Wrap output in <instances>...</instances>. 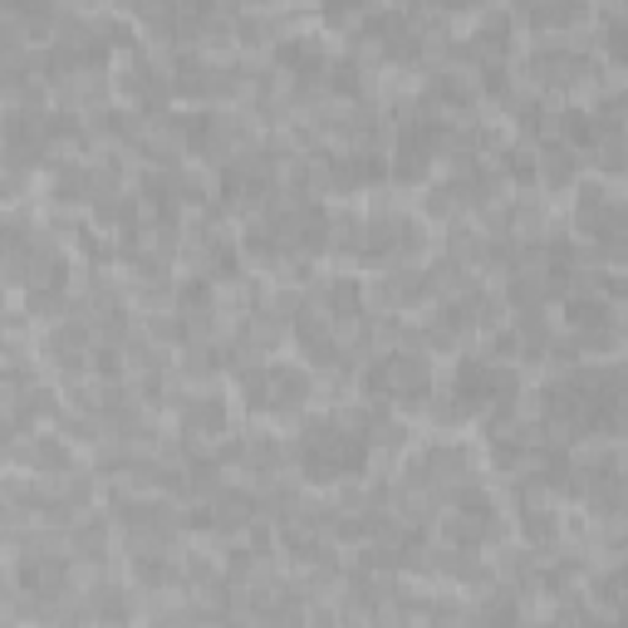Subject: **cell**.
Segmentation results:
<instances>
[{
    "label": "cell",
    "mask_w": 628,
    "mask_h": 628,
    "mask_svg": "<svg viewBox=\"0 0 628 628\" xmlns=\"http://www.w3.org/2000/svg\"><path fill=\"white\" fill-rule=\"evenodd\" d=\"M295 461H300L305 481L329 486L343 477H363L373 461V447L363 432L349 428L343 412H319V418H310L300 428V437H295Z\"/></svg>",
    "instance_id": "6da1fadb"
},
{
    "label": "cell",
    "mask_w": 628,
    "mask_h": 628,
    "mask_svg": "<svg viewBox=\"0 0 628 628\" xmlns=\"http://www.w3.org/2000/svg\"><path fill=\"white\" fill-rule=\"evenodd\" d=\"M369 402H402V408H432V363L412 349H388L363 369Z\"/></svg>",
    "instance_id": "7a4b0ae2"
},
{
    "label": "cell",
    "mask_w": 628,
    "mask_h": 628,
    "mask_svg": "<svg viewBox=\"0 0 628 628\" xmlns=\"http://www.w3.org/2000/svg\"><path fill=\"white\" fill-rule=\"evenodd\" d=\"M236 388L251 412L286 418V412H300L310 398V373L295 363H246V369H236Z\"/></svg>",
    "instance_id": "3957f363"
},
{
    "label": "cell",
    "mask_w": 628,
    "mask_h": 628,
    "mask_svg": "<svg viewBox=\"0 0 628 628\" xmlns=\"http://www.w3.org/2000/svg\"><path fill=\"white\" fill-rule=\"evenodd\" d=\"M530 74H536L545 89H570V84H579V79H595V59L570 50V44L540 40L536 50H530Z\"/></svg>",
    "instance_id": "277c9868"
},
{
    "label": "cell",
    "mask_w": 628,
    "mask_h": 628,
    "mask_svg": "<svg viewBox=\"0 0 628 628\" xmlns=\"http://www.w3.org/2000/svg\"><path fill=\"white\" fill-rule=\"evenodd\" d=\"M16 579L34 599H59L69 589V560L64 555H50V550H30V555H20Z\"/></svg>",
    "instance_id": "5b68a950"
},
{
    "label": "cell",
    "mask_w": 628,
    "mask_h": 628,
    "mask_svg": "<svg viewBox=\"0 0 628 628\" xmlns=\"http://www.w3.org/2000/svg\"><path fill=\"white\" fill-rule=\"evenodd\" d=\"M295 343L300 353L315 363V369H335L339 363V335H335V319L329 315H315V310H300L295 315Z\"/></svg>",
    "instance_id": "8992f818"
},
{
    "label": "cell",
    "mask_w": 628,
    "mask_h": 628,
    "mask_svg": "<svg viewBox=\"0 0 628 628\" xmlns=\"http://www.w3.org/2000/svg\"><path fill=\"white\" fill-rule=\"evenodd\" d=\"M118 89L128 93V99H138L143 103V109H158L162 99H168V74H162L158 64H152V59L143 54V50H133V59H128L123 69H118Z\"/></svg>",
    "instance_id": "52a82bcc"
},
{
    "label": "cell",
    "mask_w": 628,
    "mask_h": 628,
    "mask_svg": "<svg viewBox=\"0 0 628 628\" xmlns=\"http://www.w3.org/2000/svg\"><path fill=\"white\" fill-rule=\"evenodd\" d=\"M276 64L290 69L295 79H319V74H329V54H325V44H319L315 34H286V40L276 44Z\"/></svg>",
    "instance_id": "ba28073f"
},
{
    "label": "cell",
    "mask_w": 628,
    "mask_h": 628,
    "mask_svg": "<svg viewBox=\"0 0 628 628\" xmlns=\"http://www.w3.org/2000/svg\"><path fill=\"white\" fill-rule=\"evenodd\" d=\"M84 343H89V325L79 319H64L44 335V353L59 363V369H84Z\"/></svg>",
    "instance_id": "9c48e42d"
},
{
    "label": "cell",
    "mask_w": 628,
    "mask_h": 628,
    "mask_svg": "<svg viewBox=\"0 0 628 628\" xmlns=\"http://www.w3.org/2000/svg\"><path fill=\"white\" fill-rule=\"evenodd\" d=\"M182 428L201 437H221L227 432V398L221 393H197L182 402Z\"/></svg>",
    "instance_id": "30bf717a"
},
{
    "label": "cell",
    "mask_w": 628,
    "mask_h": 628,
    "mask_svg": "<svg viewBox=\"0 0 628 628\" xmlns=\"http://www.w3.org/2000/svg\"><path fill=\"white\" fill-rule=\"evenodd\" d=\"M432 295L428 270H393V276L378 280V300L393 305V310H408V305H422Z\"/></svg>",
    "instance_id": "8fae6325"
},
{
    "label": "cell",
    "mask_w": 628,
    "mask_h": 628,
    "mask_svg": "<svg viewBox=\"0 0 628 628\" xmlns=\"http://www.w3.org/2000/svg\"><path fill=\"white\" fill-rule=\"evenodd\" d=\"M540 152V182L550 187V192H560V187H570V182H579V158H575V148L570 143H540L536 148Z\"/></svg>",
    "instance_id": "7c38bea8"
},
{
    "label": "cell",
    "mask_w": 628,
    "mask_h": 628,
    "mask_svg": "<svg viewBox=\"0 0 628 628\" xmlns=\"http://www.w3.org/2000/svg\"><path fill=\"white\" fill-rule=\"evenodd\" d=\"M211 310H217V295H211V280H207V276H187L182 286H177V315H182L187 325L207 329V325H211Z\"/></svg>",
    "instance_id": "4fadbf2b"
},
{
    "label": "cell",
    "mask_w": 628,
    "mask_h": 628,
    "mask_svg": "<svg viewBox=\"0 0 628 628\" xmlns=\"http://www.w3.org/2000/svg\"><path fill=\"white\" fill-rule=\"evenodd\" d=\"M545 300H550L545 270H511V280H506V305H511L516 315H540Z\"/></svg>",
    "instance_id": "5bb4252c"
},
{
    "label": "cell",
    "mask_w": 628,
    "mask_h": 628,
    "mask_svg": "<svg viewBox=\"0 0 628 628\" xmlns=\"http://www.w3.org/2000/svg\"><path fill=\"white\" fill-rule=\"evenodd\" d=\"M565 315H570L575 335H589V329H609V295L599 290H575L570 300H565Z\"/></svg>",
    "instance_id": "9a60e30c"
},
{
    "label": "cell",
    "mask_w": 628,
    "mask_h": 628,
    "mask_svg": "<svg viewBox=\"0 0 628 628\" xmlns=\"http://www.w3.org/2000/svg\"><path fill=\"white\" fill-rule=\"evenodd\" d=\"M211 516H217V530H241L256 520V496L251 491H231V486H221L217 496H211Z\"/></svg>",
    "instance_id": "2e32d148"
},
{
    "label": "cell",
    "mask_w": 628,
    "mask_h": 628,
    "mask_svg": "<svg viewBox=\"0 0 628 628\" xmlns=\"http://www.w3.org/2000/svg\"><path fill=\"white\" fill-rule=\"evenodd\" d=\"M516 520H520V530H526V540L540 545V550H550V545L560 540V516H555L545 501H536V496H526V501H520V516Z\"/></svg>",
    "instance_id": "e0dca14e"
},
{
    "label": "cell",
    "mask_w": 628,
    "mask_h": 628,
    "mask_svg": "<svg viewBox=\"0 0 628 628\" xmlns=\"http://www.w3.org/2000/svg\"><path fill=\"white\" fill-rule=\"evenodd\" d=\"M325 315L329 319H343V325H349V319H363V286L353 276H335L325 286Z\"/></svg>",
    "instance_id": "ac0fdd59"
},
{
    "label": "cell",
    "mask_w": 628,
    "mask_h": 628,
    "mask_svg": "<svg viewBox=\"0 0 628 628\" xmlns=\"http://www.w3.org/2000/svg\"><path fill=\"white\" fill-rule=\"evenodd\" d=\"M471 99H477V84H471L467 74H452V69H442V74L428 79V103H447V109H471Z\"/></svg>",
    "instance_id": "d6986e66"
},
{
    "label": "cell",
    "mask_w": 628,
    "mask_h": 628,
    "mask_svg": "<svg viewBox=\"0 0 628 628\" xmlns=\"http://www.w3.org/2000/svg\"><path fill=\"white\" fill-rule=\"evenodd\" d=\"M93 217H99L103 227H123V236H138V197L103 192L99 201H93Z\"/></svg>",
    "instance_id": "ffe728a7"
},
{
    "label": "cell",
    "mask_w": 628,
    "mask_h": 628,
    "mask_svg": "<svg viewBox=\"0 0 628 628\" xmlns=\"http://www.w3.org/2000/svg\"><path fill=\"white\" fill-rule=\"evenodd\" d=\"M128 614H133V609H128V595H123L118 585H93V589H89V619L123 628Z\"/></svg>",
    "instance_id": "44dd1931"
},
{
    "label": "cell",
    "mask_w": 628,
    "mask_h": 628,
    "mask_svg": "<svg viewBox=\"0 0 628 628\" xmlns=\"http://www.w3.org/2000/svg\"><path fill=\"white\" fill-rule=\"evenodd\" d=\"M74 555H79V560H89V565L109 560V520H103V516L79 520V526H74Z\"/></svg>",
    "instance_id": "7402d4cb"
},
{
    "label": "cell",
    "mask_w": 628,
    "mask_h": 628,
    "mask_svg": "<svg viewBox=\"0 0 628 628\" xmlns=\"http://www.w3.org/2000/svg\"><path fill=\"white\" fill-rule=\"evenodd\" d=\"M26 457H30L34 471H50V477H59V471H74V457H69V447L59 442V437H50V432L34 437V447H30Z\"/></svg>",
    "instance_id": "603a6c76"
},
{
    "label": "cell",
    "mask_w": 628,
    "mask_h": 628,
    "mask_svg": "<svg viewBox=\"0 0 628 628\" xmlns=\"http://www.w3.org/2000/svg\"><path fill=\"white\" fill-rule=\"evenodd\" d=\"M432 565L437 570H447L452 579H461V585H486V579H491L486 575V565L477 560V550H442Z\"/></svg>",
    "instance_id": "cb8c5ba5"
},
{
    "label": "cell",
    "mask_w": 628,
    "mask_h": 628,
    "mask_svg": "<svg viewBox=\"0 0 628 628\" xmlns=\"http://www.w3.org/2000/svg\"><path fill=\"white\" fill-rule=\"evenodd\" d=\"M501 172L511 177V182H520V187H536V182H540V152L526 148V143L506 148V152H501Z\"/></svg>",
    "instance_id": "d4e9b609"
},
{
    "label": "cell",
    "mask_w": 628,
    "mask_h": 628,
    "mask_svg": "<svg viewBox=\"0 0 628 628\" xmlns=\"http://www.w3.org/2000/svg\"><path fill=\"white\" fill-rule=\"evenodd\" d=\"M516 599H511V589H491V595L481 599V609H477V628H516Z\"/></svg>",
    "instance_id": "484cf974"
},
{
    "label": "cell",
    "mask_w": 628,
    "mask_h": 628,
    "mask_svg": "<svg viewBox=\"0 0 628 628\" xmlns=\"http://www.w3.org/2000/svg\"><path fill=\"white\" fill-rule=\"evenodd\" d=\"M589 10L585 6H530L526 10V20L536 30H570V26H579Z\"/></svg>",
    "instance_id": "4316f807"
},
{
    "label": "cell",
    "mask_w": 628,
    "mask_h": 628,
    "mask_svg": "<svg viewBox=\"0 0 628 628\" xmlns=\"http://www.w3.org/2000/svg\"><path fill=\"white\" fill-rule=\"evenodd\" d=\"M133 575L143 579L148 589H158V585H172L177 570H172V560L162 550H133Z\"/></svg>",
    "instance_id": "83f0119b"
},
{
    "label": "cell",
    "mask_w": 628,
    "mask_h": 628,
    "mask_svg": "<svg viewBox=\"0 0 628 628\" xmlns=\"http://www.w3.org/2000/svg\"><path fill=\"white\" fill-rule=\"evenodd\" d=\"M604 50H609V59L628 64V10H609L604 16Z\"/></svg>",
    "instance_id": "f1b7e54d"
},
{
    "label": "cell",
    "mask_w": 628,
    "mask_h": 628,
    "mask_svg": "<svg viewBox=\"0 0 628 628\" xmlns=\"http://www.w3.org/2000/svg\"><path fill=\"white\" fill-rule=\"evenodd\" d=\"M329 89H335L339 99H353V93L363 89V69L353 64V59H335V64H329Z\"/></svg>",
    "instance_id": "f546056e"
},
{
    "label": "cell",
    "mask_w": 628,
    "mask_h": 628,
    "mask_svg": "<svg viewBox=\"0 0 628 628\" xmlns=\"http://www.w3.org/2000/svg\"><path fill=\"white\" fill-rule=\"evenodd\" d=\"M246 461H251L256 471H276L280 467V442L276 437H266V432L251 437V442H246Z\"/></svg>",
    "instance_id": "4dcf8cb0"
},
{
    "label": "cell",
    "mask_w": 628,
    "mask_h": 628,
    "mask_svg": "<svg viewBox=\"0 0 628 628\" xmlns=\"http://www.w3.org/2000/svg\"><path fill=\"white\" fill-rule=\"evenodd\" d=\"M595 595H599L604 604H624V609H628V565H619V570L604 575L599 585H595Z\"/></svg>",
    "instance_id": "1f68e13d"
},
{
    "label": "cell",
    "mask_w": 628,
    "mask_h": 628,
    "mask_svg": "<svg viewBox=\"0 0 628 628\" xmlns=\"http://www.w3.org/2000/svg\"><path fill=\"white\" fill-rule=\"evenodd\" d=\"M457 207H461V197H457V187H452V182L432 187V192H428V201H422V211H428V217H452Z\"/></svg>",
    "instance_id": "d6a6232c"
},
{
    "label": "cell",
    "mask_w": 628,
    "mask_h": 628,
    "mask_svg": "<svg viewBox=\"0 0 628 628\" xmlns=\"http://www.w3.org/2000/svg\"><path fill=\"white\" fill-rule=\"evenodd\" d=\"M481 89L491 93V99H511V93H506V64H481Z\"/></svg>",
    "instance_id": "836d02e7"
},
{
    "label": "cell",
    "mask_w": 628,
    "mask_h": 628,
    "mask_svg": "<svg viewBox=\"0 0 628 628\" xmlns=\"http://www.w3.org/2000/svg\"><path fill=\"white\" fill-rule=\"evenodd\" d=\"M118 369H123V353L113 349V343H103V349H93V373H103V378H113Z\"/></svg>",
    "instance_id": "e575fe53"
},
{
    "label": "cell",
    "mask_w": 628,
    "mask_h": 628,
    "mask_svg": "<svg viewBox=\"0 0 628 628\" xmlns=\"http://www.w3.org/2000/svg\"><path fill=\"white\" fill-rule=\"evenodd\" d=\"M227 570H231V575H246V570H251V550H241V545H236V550L227 555Z\"/></svg>",
    "instance_id": "d590c367"
}]
</instances>
